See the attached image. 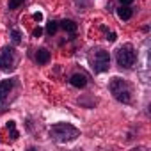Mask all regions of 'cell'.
I'll return each instance as SVG.
<instances>
[{
  "mask_svg": "<svg viewBox=\"0 0 151 151\" xmlns=\"http://www.w3.org/2000/svg\"><path fill=\"white\" fill-rule=\"evenodd\" d=\"M23 4V0H9V9H16Z\"/></svg>",
  "mask_w": 151,
  "mask_h": 151,
  "instance_id": "cell-12",
  "label": "cell"
},
{
  "mask_svg": "<svg viewBox=\"0 0 151 151\" xmlns=\"http://www.w3.org/2000/svg\"><path fill=\"white\" fill-rule=\"evenodd\" d=\"M36 60H37L39 64H46V62L50 60V52L45 50V48L37 50V53H36Z\"/></svg>",
  "mask_w": 151,
  "mask_h": 151,
  "instance_id": "cell-8",
  "label": "cell"
},
{
  "mask_svg": "<svg viewBox=\"0 0 151 151\" xmlns=\"http://www.w3.org/2000/svg\"><path fill=\"white\" fill-rule=\"evenodd\" d=\"M116 59H117V64H119V68L130 69V68L135 64V59H137L133 46H132V45H123V46L117 50V53H116Z\"/></svg>",
  "mask_w": 151,
  "mask_h": 151,
  "instance_id": "cell-4",
  "label": "cell"
},
{
  "mask_svg": "<svg viewBox=\"0 0 151 151\" xmlns=\"http://www.w3.org/2000/svg\"><path fill=\"white\" fill-rule=\"evenodd\" d=\"M41 34H43V30H41V29H39V27H37V29H36V30H34V36H36V37H37V36H41Z\"/></svg>",
  "mask_w": 151,
  "mask_h": 151,
  "instance_id": "cell-15",
  "label": "cell"
},
{
  "mask_svg": "<svg viewBox=\"0 0 151 151\" xmlns=\"http://www.w3.org/2000/svg\"><path fill=\"white\" fill-rule=\"evenodd\" d=\"M13 39H14V43H18V41H20V34H18L16 30H13Z\"/></svg>",
  "mask_w": 151,
  "mask_h": 151,
  "instance_id": "cell-13",
  "label": "cell"
},
{
  "mask_svg": "<svg viewBox=\"0 0 151 151\" xmlns=\"http://www.w3.org/2000/svg\"><path fill=\"white\" fill-rule=\"evenodd\" d=\"M60 27H62L66 32H69V34H75V32H77V23L71 22V20H64V22H60Z\"/></svg>",
  "mask_w": 151,
  "mask_h": 151,
  "instance_id": "cell-10",
  "label": "cell"
},
{
  "mask_svg": "<svg viewBox=\"0 0 151 151\" xmlns=\"http://www.w3.org/2000/svg\"><path fill=\"white\" fill-rule=\"evenodd\" d=\"M78 135H80V130L68 123H59L50 128V137L57 142H69V140H75Z\"/></svg>",
  "mask_w": 151,
  "mask_h": 151,
  "instance_id": "cell-1",
  "label": "cell"
},
{
  "mask_svg": "<svg viewBox=\"0 0 151 151\" xmlns=\"http://www.w3.org/2000/svg\"><path fill=\"white\" fill-rule=\"evenodd\" d=\"M89 60H91V66H93V69H94L96 73H103V71H107V69H109V66H110L109 52H105V50H101V48L93 50V53H91Z\"/></svg>",
  "mask_w": 151,
  "mask_h": 151,
  "instance_id": "cell-3",
  "label": "cell"
},
{
  "mask_svg": "<svg viewBox=\"0 0 151 151\" xmlns=\"http://www.w3.org/2000/svg\"><path fill=\"white\" fill-rule=\"evenodd\" d=\"M69 82H71V86H73V87L82 89V87H86V86H87V77H86V75H82V73H75L73 77L69 78Z\"/></svg>",
  "mask_w": 151,
  "mask_h": 151,
  "instance_id": "cell-6",
  "label": "cell"
},
{
  "mask_svg": "<svg viewBox=\"0 0 151 151\" xmlns=\"http://www.w3.org/2000/svg\"><path fill=\"white\" fill-rule=\"evenodd\" d=\"M132 14H133V13H132V9H130L128 6H121V7L117 9V16H119L121 20H130Z\"/></svg>",
  "mask_w": 151,
  "mask_h": 151,
  "instance_id": "cell-9",
  "label": "cell"
},
{
  "mask_svg": "<svg viewBox=\"0 0 151 151\" xmlns=\"http://www.w3.org/2000/svg\"><path fill=\"white\" fill-rule=\"evenodd\" d=\"M13 66H14V53H13V50H9V48L2 50V53H0V69L11 71Z\"/></svg>",
  "mask_w": 151,
  "mask_h": 151,
  "instance_id": "cell-5",
  "label": "cell"
},
{
  "mask_svg": "<svg viewBox=\"0 0 151 151\" xmlns=\"http://www.w3.org/2000/svg\"><path fill=\"white\" fill-rule=\"evenodd\" d=\"M57 29H59V23H57V22H50V23L46 25V32H48V34H55Z\"/></svg>",
  "mask_w": 151,
  "mask_h": 151,
  "instance_id": "cell-11",
  "label": "cell"
},
{
  "mask_svg": "<svg viewBox=\"0 0 151 151\" xmlns=\"http://www.w3.org/2000/svg\"><path fill=\"white\" fill-rule=\"evenodd\" d=\"M13 86H14V82H13L11 78H7V80H2V82H0V100H6V98H7V94L11 93Z\"/></svg>",
  "mask_w": 151,
  "mask_h": 151,
  "instance_id": "cell-7",
  "label": "cell"
},
{
  "mask_svg": "<svg viewBox=\"0 0 151 151\" xmlns=\"http://www.w3.org/2000/svg\"><path fill=\"white\" fill-rule=\"evenodd\" d=\"M110 93L121 103H130V100H132V89L123 78H112L110 80Z\"/></svg>",
  "mask_w": 151,
  "mask_h": 151,
  "instance_id": "cell-2",
  "label": "cell"
},
{
  "mask_svg": "<svg viewBox=\"0 0 151 151\" xmlns=\"http://www.w3.org/2000/svg\"><path fill=\"white\" fill-rule=\"evenodd\" d=\"M119 2H121V6H130L133 0H119Z\"/></svg>",
  "mask_w": 151,
  "mask_h": 151,
  "instance_id": "cell-14",
  "label": "cell"
}]
</instances>
